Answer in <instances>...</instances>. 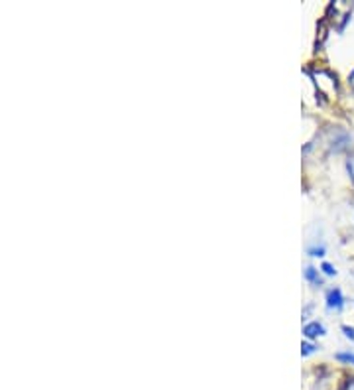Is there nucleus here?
Listing matches in <instances>:
<instances>
[{"label":"nucleus","mask_w":354,"mask_h":390,"mask_svg":"<svg viewBox=\"0 0 354 390\" xmlns=\"http://www.w3.org/2000/svg\"><path fill=\"white\" fill-rule=\"evenodd\" d=\"M345 306V298H343V292L339 288H333L327 292V308L329 310H341Z\"/></svg>","instance_id":"nucleus-1"},{"label":"nucleus","mask_w":354,"mask_h":390,"mask_svg":"<svg viewBox=\"0 0 354 390\" xmlns=\"http://www.w3.org/2000/svg\"><path fill=\"white\" fill-rule=\"evenodd\" d=\"M303 335L307 339H317L321 335H325V327L319 323V321H309L303 327Z\"/></svg>","instance_id":"nucleus-2"},{"label":"nucleus","mask_w":354,"mask_h":390,"mask_svg":"<svg viewBox=\"0 0 354 390\" xmlns=\"http://www.w3.org/2000/svg\"><path fill=\"white\" fill-rule=\"evenodd\" d=\"M303 276H305V280L311 282L313 286H321V284H323V280L319 276V270H315L313 266H307V268H305Z\"/></svg>","instance_id":"nucleus-3"},{"label":"nucleus","mask_w":354,"mask_h":390,"mask_svg":"<svg viewBox=\"0 0 354 390\" xmlns=\"http://www.w3.org/2000/svg\"><path fill=\"white\" fill-rule=\"evenodd\" d=\"M335 359L345 363V365H354V353H337Z\"/></svg>","instance_id":"nucleus-4"},{"label":"nucleus","mask_w":354,"mask_h":390,"mask_svg":"<svg viewBox=\"0 0 354 390\" xmlns=\"http://www.w3.org/2000/svg\"><path fill=\"white\" fill-rule=\"evenodd\" d=\"M317 349H319V347H317L315 343H307V341H303V343H301V355H303V357H309V355H313V353H315Z\"/></svg>","instance_id":"nucleus-5"},{"label":"nucleus","mask_w":354,"mask_h":390,"mask_svg":"<svg viewBox=\"0 0 354 390\" xmlns=\"http://www.w3.org/2000/svg\"><path fill=\"white\" fill-rule=\"evenodd\" d=\"M321 270H323L327 276H335V274H337L335 266H333V264H329V262H323V264H321Z\"/></svg>","instance_id":"nucleus-6"},{"label":"nucleus","mask_w":354,"mask_h":390,"mask_svg":"<svg viewBox=\"0 0 354 390\" xmlns=\"http://www.w3.org/2000/svg\"><path fill=\"white\" fill-rule=\"evenodd\" d=\"M347 169H349V173H351V179L354 181V154L353 156H349V160H347Z\"/></svg>","instance_id":"nucleus-7"},{"label":"nucleus","mask_w":354,"mask_h":390,"mask_svg":"<svg viewBox=\"0 0 354 390\" xmlns=\"http://www.w3.org/2000/svg\"><path fill=\"white\" fill-rule=\"evenodd\" d=\"M307 252H309L311 256H323V254H325V248H323V246H319V248L315 246V248H307Z\"/></svg>","instance_id":"nucleus-8"},{"label":"nucleus","mask_w":354,"mask_h":390,"mask_svg":"<svg viewBox=\"0 0 354 390\" xmlns=\"http://www.w3.org/2000/svg\"><path fill=\"white\" fill-rule=\"evenodd\" d=\"M343 331H345V335H347L349 339H353V341H354V327H349V325H343Z\"/></svg>","instance_id":"nucleus-9"},{"label":"nucleus","mask_w":354,"mask_h":390,"mask_svg":"<svg viewBox=\"0 0 354 390\" xmlns=\"http://www.w3.org/2000/svg\"><path fill=\"white\" fill-rule=\"evenodd\" d=\"M351 85H353V89H354V71L351 73Z\"/></svg>","instance_id":"nucleus-10"}]
</instances>
